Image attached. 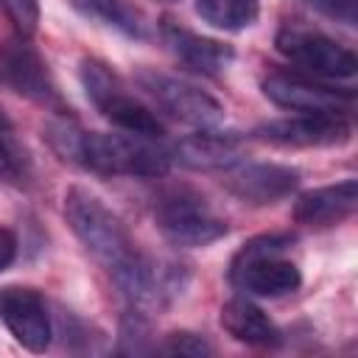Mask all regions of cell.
Masks as SVG:
<instances>
[{"instance_id":"1","label":"cell","mask_w":358,"mask_h":358,"mask_svg":"<svg viewBox=\"0 0 358 358\" xmlns=\"http://www.w3.org/2000/svg\"><path fill=\"white\" fill-rule=\"evenodd\" d=\"M45 137L62 159L106 176H162L171 168L168 151L151 137L84 131L70 120L48 123Z\"/></svg>"},{"instance_id":"2","label":"cell","mask_w":358,"mask_h":358,"mask_svg":"<svg viewBox=\"0 0 358 358\" xmlns=\"http://www.w3.org/2000/svg\"><path fill=\"white\" fill-rule=\"evenodd\" d=\"M64 218H67L70 229L76 232V238L81 241V246L106 271L115 274L117 268H123L137 255L123 221L87 187H78V185L67 187Z\"/></svg>"},{"instance_id":"3","label":"cell","mask_w":358,"mask_h":358,"mask_svg":"<svg viewBox=\"0 0 358 358\" xmlns=\"http://www.w3.org/2000/svg\"><path fill=\"white\" fill-rule=\"evenodd\" d=\"M78 78H81V87H84L87 98L95 103V109L109 123L123 129L126 134L151 137V140H159L165 134L159 117L148 106H143L137 98L126 95L120 81L115 78V73L106 64H101L95 59H84L81 70H78Z\"/></svg>"},{"instance_id":"4","label":"cell","mask_w":358,"mask_h":358,"mask_svg":"<svg viewBox=\"0 0 358 358\" xmlns=\"http://www.w3.org/2000/svg\"><path fill=\"white\" fill-rule=\"evenodd\" d=\"M274 45L291 64L319 78H352L358 70V59L350 48L305 25H282Z\"/></svg>"},{"instance_id":"5","label":"cell","mask_w":358,"mask_h":358,"mask_svg":"<svg viewBox=\"0 0 358 358\" xmlns=\"http://www.w3.org/2000/svg\"><path fill=\"white\" fill-rule=\"evenodd\" d=\"M157 227L162 238L173 246L182 249H196V246H210L218 238L227 235V221L213 215L207 201L196 193L176 190L168 193L157 204Z\"/></svg>"},{"instance_id":"6","label":"cell","mask_w":358,"mask_h":358,"mask_svg":"<svg viewBox=\"0 0 358 358\" xmlns=\"http://www.w3.org/2000/svg\"><path fill=\"white\" fill-rule=\"evenodd\" d=\"M137 84H140V90H145V95L162 112H168L171 117L182 120V123H190L196 129H218L224 120V106L213 95H207L204 90H199L176 76L145 67L137 73Z\"/></svg>"},{"instance_id":"7","label":"cell","mask_w":358,"mask_h":358,"mask_svg":"<svg viewBox=\"0 0 358 358\" xmlns=\"http://www.w3.org/2000/svg\"><path fill=\"white\" fill-rule=\"evenodd\" d=\"M117 288L131 302L134 310H162L168 308L187 285V271L176 263H159L143 255H134L115 274Z\"/></svg>"},{"instance_id":"8","label":"cell","mask_w":358,"mask_h":358,"mask_svg":"<svg viewBox=\"0 0 358 358\" xmlns=\"http://www.w3.org/2000/svg\"><path fill=\"white\" fill-rule=\"evenodd\" d=\"M0 84L39 106L64 112V98L45 59L34 45L25 42V36H17L0 45Z\"/></svg>"},{"instance_id":"9","label":"cell","mask_w":358,"mask_h":358,"mask_svg":"<svg viewBox=\"0 0 358 358\" xmlns=\"http://www.w3.org/2000/svg\"><path fill=\"white\" fill-rule=\"evenodd\" d=\"M263 95L288 112L299 115H350L355 109V95L350 90H336L299 73H268L263 78Z\"/></svg>"},{"instance_id":"10","label":"cell","mask_w":358,"mask_h":358,"mask_svg":"<svg viewBox=\"0 0 358 358\" xmlns=\"http://www.w3.org/2000/svg\"><path fill=\"white\" fill-rule=\"evenodd\" d=\"M0 319L28 352H45L50 347V313L39 291L34 288H3L0 291Z\"/></svg>"},{"instance_id":"11","label":"cell","mask_w":358,"mask_h":358,"mask_svg":"<svg viewBox=\"0 0 358 358\" xmlns=\"http://www.w3.org/2000/svg\"><path fill=\"white\" fill-rule=\"evenodd\" d=\"M257 140L294 148H330L344 145L352 137V126L344 115H299L291 120H271L255 131Z\"/></svg>"},{"instance_id":"12","label":"cell","mask_w":358,"mask_h":358,"mask_svg":"<svg viewBox=\"0 0 358 358\" xmlns=\"http://www.w3.org/2000/svg\"><path fill=\"white\" fill-rule=\"evenodd\" d=\"M299 185V171L277 162H238L227 168L224 187L246 204H274L291 196Z\"/></svg>"},{"instance_id":"13","label":"cell","mask_w":358,"mask_h":358,"mask_svg":"<svg viewBox=\"0 0 358 358\" xmlns=\"http://www.w3.org/2000/svg\"><path fill=\"white\" fill-rule=\"evenodd\" d=\"M162 39H165L168 50L182 64H187L190 70L204 73V76H215V73L227 70V64L235 56L229 45H224L218 39H210V36H201V34L173 22V20L162 22Z\"/></svg>"},{"instance_id":"14","label":"cell","mask_w":358,"mask_h":358,"mask_svg":"<svg viewBox=\"0 0 358 358\" xmlns=\"http://www.w3.org/2000/svg\"><path fill=\"white\" fill-rule=\"evenodd\" d=\"M358 207V182L344 179L338 185L299 193L294 201V221L305 227H333L350 218Z\"/></svg>"},{"instance_id":"15","label":"cell","mask_w":358,"mask_h":358,"mask_svg":"<svg viewBox=\"0 0 358 358\" xmlns=\"http://www.w3.org/2000/svg\"><path fill=\"white\" fill-rule=\"evenodd\" d=\"M229 280L241 291L255 294V296H266V299L294 294L302 285V274H299L296 263H291L280 255L257 257V260H249L238 268H229Z\"/></svg>"},{"instance_id":"16","label":"cell","mask_w":358,"mask_h":358,"mask_svg":"<svg viewBox=\"0 0 358 358\" xmlns=\"http://www.w3.org/2000/svg\"><path fill=\"white\" fill-rule=\"evenodd\" d=\"M176 159L193 171H227L241 162V140L235 134H221L215 129H199L187 134L173 148Z\"/></svg>"},{"instance_id":"17","label":"cell","mask_w":358,"mask_h":358,"mask_svg":"<svg viewBox=\"0 0 358 358\" xmlns=\"http://www.w3.org/2000/svg\"><path fill=\"white\" fill-rule=\"evenodd\" d=\"M221 327L241 344L249 347H274L280 341L277 324L249 299L232 296L221 305Z\"/></svg>"},{"instance_id":"18","label":"cell","mask_w":358,"mask_h":358,"mask_svg":"<svg viewBox=\"0 0 358 358\" xmlns=\"http://www.w3.org/2000/svg\"><path fill=\"white\" fill-rule=\"evenodd\" d=\"M73 6L87 20L103 22L120 31L123 36H131V39L148 36V20L131 0H73Z\"/></svg>"},{"instance_id":"19","label":"cell","mask_w":358,"mask_h":358,"mask_svg":"<svg viewBox=\"0 0 358 358\" xmlns=\"http://www.w3.org/2000/svg\"><path fill=\"white\" fill-rule=\"evenodd\" d=\"M257 0H196V14L221 31H243L257 20Z\"/></svg>"},{"instance_id":"20","label":"cell","mask_w":358,"mask_h":358,"mask_svg":"<svg viewBox=\"0 0 358 358\" xmlns=\"http://www.w3.org/2000/svg\"><path fill=\"white\" fill-rule=\"evenodd\" d=\"M31 173V157L28 148L22 145V140L17 137L14 123L6 117V112L0 109V182L17 185L22 179H28Z\"/></svg>"},{"instance_id":"21","label":"cell","mask_w":358,"mask_h":358,"mask_svg":"<svg viewBox=\"0 0 358 358\" xmlns=\"http://www.w3.org/2000/svg\"><path fill=\"white\" fill-rule=\"evenodd\" d=\"M3 11L8 14L14 31L20 36H31L39 22V0H0Z\"/></svg>"},{"instance_id":"22","label":"cell","mask_w":358,"mask_h":358,"mask_svg":"<svg viewBox=\"0 0 358 358\" xmlns=\"http://www.w3.org/2000/svg\"><path fill=\"white\" fill-rule=\"evenodd\" d=\"M159 350L168 352V355H190V358H199V355H210L213 352V347L201 336L187 333V330L168 333V338H165V344Z\"/></svg>"},{"instance_id":"23","label":"cell","mask_w":358,"mask_h":358,"mask_svg":"<svg viewBox=\"0 0 358 358\" xmlns=\"http://www.w3.org/2000/svg\"><path fill=\"white\" fill-rule=\"evenodd\" d=\"M305 3L336 22L355 25V0H305Z\"/></svg>"},{"instance_id":"24","label":"cell","mask_w":358,"mask_h":358,"mask_svg":"<svg viewBox=\"0 0 358 358\" xmlns=\"http://www.w3.org/2000/svg\"><path fill=\"white\" fill-rule=\"evenodd\" d=\"M17 257V235L8 227H0V271H6Z\"/></svg>"}]
</instances>
